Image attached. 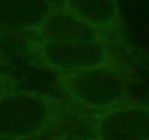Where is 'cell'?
I'll list each match as a JSON object with an SVG mask.
<instances>
[{"label": "cell", "mask_w": 149, "mask_h": 140, "mask_svg": "<svg viewBox=\"0 0 149 140\" xmlns=\"http://www.w3.org/2000/svg\"><path fill=\"white\" fill-rule=\"evenodd\" d=\"M15 53V40L0 31V66H7Z\"/></svg>", "instance_id": "8"}, {"label": "cell", "mask_w": 149, "mask_h": 140, "mask_svg": "<svg viewBox=\"0 0 149 140\" xmlns=\"http://www.w3.org/2000/svg\"><path fill=\"white\" fill-rule=\"evenodd\" d=\"M57 81L79 105L97 114L130 103L132 98L130 72L121 59L94 66V68L77 70L70 75H57Z\"/></svg>", "instance_id": "1"}, {"label": "cell", "mask_w": 149, "mask_h": 140, "mask_svg": "<svg viewBox=\"0 0 149 140\" xmlns=\"http://www.w3.org/2000/svg\"><path fill=\"white\" fill-rule=\"evenodd\" d=\"M55 9L53 0H0V31L13 40H33Z\"/></svg>", "instance_id": "5"}, {"label": "cell", "mask_w": 149, "mask_h": 140, "mask_svg": "<svg viewBox=\"0 0 149 140\" xmlns=\"http://www.w3.org/2000/svg\"><path fill=\"white\" fill-rule=\"evenodd\" d=\"M55 118V98L35 90H11L0 98V140H33Z\"/></svg>", "instance_id": "2"}, {"label": "cell", "mask_w": 149, "mask_h": 140, "mask_svg": "<svg viewBox=\"0 0 149 140\" xmlns=\"http://www.w3.org/2000/svg\"><path fill=\"white\" fill-rule=\"evenodd\" d=\"M33 57L53 75H70L77 70L118 61L112 40H86V42H26Z\"/></svg>", "instance_id": "3"}, {"label": "cell", "mask_w": 149, "mask_h": 140, "mask_svg": "<svg viewBox=\"0 0 149 140\" xmlns=\"http://www.w3.org/2000/svg\"><path fill=\"white\" fill-rule=\"evenodd\" d=\"M11 88H13V77L7 70H0V98L5 96L7 92H11Z\"/></svg>", "instance_id": "9"}, {"label": "cell", "mask_w": 149, "mask_h": 140, "mask_svg": "<svg viewBox=\"0 0 149 140\" xmlns=\"http://www.w3.org/2000/svg\"><path fill=\"white\" fill-rule=\"evenodd\" d=\"M61 7L105 35L121 40L123 18L118 0H61Z\"/></svg>", "instance_id": "7"}, {"label": "cell", "mask_w": 149, "mask_h": 140, "mask_svg": "<svg viewBox=\"0 0 149 140\" xmlns=\"http://www.w3.org/2000/svg\"><path fill=\"white\" fill-rule=\"evenodd\" d=\"M86 40H112L103 31L94 28L92 24L79 20L70 11H66L61 5L46 18L37 35L26 42H86Z\"/></svg>", "instance_id": "6"}, {"label": "cell", "mask_w": 149, "mask_h": 140, "mask_svg": "<svg viewBox=\"0 0 149 140\" xmlns=\"http://www.w3.org/2000/svg\"><path fill=\"white\" fill-rule=\"evenodd\" d=\"M97 140H149V105L123 103L101 112L92 123Z\"/></svg>", "instance_id": "4"}]
</instances>
